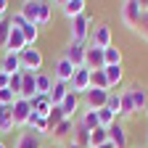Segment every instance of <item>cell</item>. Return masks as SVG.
I'll return each instance as SVG.
<instances>
[{"mask_svg": "<svg viewBox=\"0 0 148 148\" xmlns=\"http://www.w3.org/2000/svg\"><path fill=\"white\" fill-rule=\"evenodd\" d=\"M143 11H145V5L140 3V0H127V3H122L119 18H122V24H124V27H130V29H138L140 18H143Z\"/></svg>", "mask_w": 148, "mask_h": 148, "instance_id": "6da1fadb", "label": "cell"}, {"mask_svg": "<svg viewBox=\"0 0 148 148\" xmlns=\"http://www.w3.org/2000/svg\"><path fill=\"white\" fill-rule=\"evenodd\" d=\"M90 32H92V18H90L87 13H82V16H77V18H71V29H69V34H71V42L87 45V40H90Z\"/></svg>", "mask_w": 148, "mask_h": 148, "instance_id": "7a4b0ae2", "label": "cell"}, {"mask_svg": "<svg viewBox=\"0 0 148 148\" xmlns=\"http://www.w3.org/2000/svg\"><path fill=\"white\" fill-rule=\"evenodd\" d=\"M18 61H21V71L40 74V69H42V53L37 50L34 45H27L21 53H18Z\"/></svg>", "mask_w": 148, "mask_h": 148, "instance_id": "3957f363", "label": "cell"}, {"mask_svg": "<svg viewBox=\"0 0 148 148\" xmlns=\"http://www.w3.org/2000/svg\"><path fill=\"white\" fill-rule=\"evenodd\" d=\"M108 92L111 90H95V87H90L85 95H82V106L90 108V111H101L108 103Z\"/></svg>", "mask_w": 148, "mask_h": 148, "instance_id": "277c9868", "label": "cell"}, {"mask_svg": "<svg viewBox=\"0 0 148 148\" xmlns=\"http://www.w3.org/2000/svg\"><path fill=\"white\" fill-rule=\"evenodd\" d=\"M111 40H114V32H111L108 24L92 27V32H90V45H95V48L106 50V48H111Z\"/></svg>", "mask_w": 148, "mask_h": 148, "instance_id": "5b68a950", "label": "cell"}, {"mask_svg": "<svg viewBox=\"0 0 148 148\" xmlns=\"http://www.w3.org/2000/svg\"><path fill=\"white\" fill-rule=\"evenodd\" d=\"M74 71H77V66H74L69 58H64V56H61V58L53 64V79H56V82H66V85H69L71 77H74Z\"/></svg>", "mask_w": 148, "mask_h": 148, "instance_id": "8992f818", "label": "cell"}, {"mask_svg": "<svg viewBox=\"0 0 148 148\" xmlns=\"http://www.w3.org/2000/svg\"><path fill=\"white\" fill-rule=\"evenodd\" d=\"M11 114H13L16 127H27V122H29V116H32V103L24 101V98H16L13 106H11Z\"/></svg>", "mask_w": 148, "mask_h": 148, "instance_id": "52a82bcc", "label": "cell"}, {"mask_svg": "<svg viewBox=\"0 0 148 148\" xmlns=\"http://www.w3.org/2000/svg\"><path fill=\"white\" fill-rule=\"evenodd\" d=\"M69 90L77 92V95H85V92L90 90V69L79 66L77 71H74V77H71V82H69Z\"/></svg>", "mask_w": 148, "mask_h": 148, "instance_id": "ba28073f", "label": "cell"}, {"mask_svg": "<svg viewBox=\"0 0 148 148\" xmlns=\"http://www.w3.org/2000/svg\"><path fill=\"white\" fill-rule=\"evenodd\" d=\"M124 90L130 92V98H132V106H135V111H145V106H148V90H145L143 85H138V82L127 85Z\"/></svg>", "mask_w": 148, "mask_h": 148, "instance_id": "9c48e42d", "label": "cell"}, {"mask_svg": "<svg viewBox=\"0 0 148 148\" xmlns=\"http://www.w3.org/2000/svg\"><path fill=\"white\" fill-rule=\"evenodd\" d=\"M85 69H90V71L106 69L103 50H101V48H95V45H87V50H85Z\"/></svg>", "mask_w": 148, "mask_h": 148, "instance_id": "30bf717a", "label": "cell"}, {"mask_svg": "<svg viewBox=\"0 0 148 148\" xmlns=\"http://www.w3.org/2000/svg\"><path fill=\"white\" fill-rule=\"evenodd\" d=\"M34 95H37V74L34 71H21V92H18V98L32 101Z\"/></svg>", "mask_w": 148, "mask_h": 148, "instance_id": "8fae6325", "label": "cell"}, {"mask_svg": "<svg viewBox=\"0 0 148 148\" xmlns=\"http://www.w3.org/2000/svg\"><path fill=\"white\" fill-rule=\"evenodd\" d=\"M108 143L114 145V148H127L130 138H127V130H124L122 122H114V124L108 127Z\"/></svg>", "mask_w": 148, "mask_h": 148, "instance_id": "7c38bea8", "label": "cell"}, {"mask_svg": "<svg viewBox=\"0 0 148 148\" xmlns=\"http://www.w3.org/2000/svg\"><path fill=\"white\" fill-rule=\"evenodd\" d=\"M58 5H61V13L69 18V21H71V18H77V16H82L85 8H87L85 0H64V3H58Z\"/></svg>", "mask_w": 148, "mask_h": 148, "instance_id": "4fadbf2b", "label": "cell"}, {"mask_svg": "<svg viewBox=\"0 0 148 148\" xmlns=\"http://www.w3.org/2000/svg\"><path fill=\"white\" fill-rule=\"evenodd\" d=\"M27 48V40H24V34H21V29H16V27H11V34H8V42H5V53H21Z\"/></svg>", "mask_w": 148, "mask_h": 148, "instance_id": "5bb4252c", "label": "cell"}, {"mask_svg": "<svg viewBox=\"0 0 148 148\" xmlns=\"http://www.w3.org/2000/svg\"><path fill=\"white\" fill-rule=\"evenodd\" d=\"M85 50H87V45H79V42H69V48H66V53H64V58H69L74 66H85Z\"/></svg>", "mask_w": 148, "mask_h": 148, "instance_id": "9a60e30c", "label": "cell"}, {"mask_svg": "<svg viewBox=\"0 0 148 148\" xmlns=\"http://www.w3.org/2000/svg\"><path fill=\"white\" fill-rule=\"evenodd\" d=\"M50 138L53 140H71L74 138V119H64L61 124H56L50 130Z\"/></svg>", "mask_w": 148, "mask_h": 148, "instance_id": "2e32d148", "label": "cell"}, {"mask_svg": "<svg viewBox=\"0 0 148 148\" xmlns=\"http://www.w3.org/2000/svg\"><path fill=\"white\" fill-rule=\"evenodd\" d=\"M29 103H32V114H37V116H45V119H48L50 108H53V103H50V98H48V95H34Z\"/></svg>", "mask_w": 148, "mask_h": 148, "instance_id": "e0dca14e", "label": "cell"}, {"mask_svg": "<svg viewBox=\"0 0 148 148\" xmlns=\"http://www.w3.org/2000/svg\"><path fill=\"white\" fill-rule=\"evenodd\" d=\"M66 95H69V85H66V82H56V79H53V87H50V92H48L50 103H53V106H61Z\"/></svg>", "mask_w": 148, "mask_h": 148, "instance_id": "ac0fdd59", "label": "cell"}, {"mask_svg": "<svg viewBox=\"0 0 148 148\" xmlns=\"http://www.w3.org/2000/svg\"><path fill=\"white\" fill-rule=\"evenodd\" d=\"M16 148H42V138H40V135H34L32 130H27V132L18 135Z\"/></svg>", "mask_w": 148, "mask_h": 148, "instance_id": "d6986e66", "label": "cell"}, {"mask_svg": "<svg viewBox=\"0 0 148 148\" xmlns=\"http://www.w3.org/2000/svg\"><path fill=\"white\" fill-rule=\"evenodd\" d=\"M79 106H82L79 95H77V92H71V90H69V95H66V98H64V103H61L64 114H66L69 119H74V114H77V111H79Z\"/></svg>", "mask_w": 148, "mask_h": 148, "instance_id": "ffe728a7", "label": "cell"}, {"mask_svg": "<svg viewBox=\"0 0 148 148\" xmlns=\"http://www.w3.org/2000/svg\"><path fill=\"white\" fill-rule=\"evenodd\" d=\"M37 11H40V0H24L21 3V13L24 16V21H29V24H37Z\"/></svg>", "mask_w": 148, "mask_h": 148, "instance_id": "44dd1931", "label": "cell"}, {"mask_svg": "<svg viewBox=\"0 0 148 148\" xmlns=\"http://www.w3.org/2000/svg\"><path fill=\"white\" fill-rule=\"evenodd\" d=\"M74 143H77L79 148H90V130L77 119V122H74V138H71Z\"/></svg>", "mask_w": 148, "mask_h": 148, "instance_id": "7402d4cb", "label": "cell"}, {"mask_svg": "<svg viewBox=\"0 0 148 148\" xmlns=\"http://www.w3.org/2000/svg\"><path fill=\"white\" fill-rule=\"evenodd\" d=\"M0 61H3V71L5 74H21V61H18L16 53H5Z\"/></svg>", "mask_w": 148, "mask_h": 148, "instance_id": "603a6c76", "label": "cell"}, {"mask_svg": "<svg viewBox=\"0 0 148 148\" xmlns=\"http://www.w3.org/2000/svg\"><path fill=\"white\" fill-rule=\"evenodd\" d=\"M106 79H108V90L119 87L124 79V69L122 66H106Z\"/></svg>", "mask_w": 148, "mask_h": 148, "instance_id": "cb8c5ba5", "label": "cell"}, {"mask_svg": "<svg viewBox=\"0 0 148 148\" xmlns=\"http://www.w3.org/2000/svg\"><path fill=\"white\" fill-rule=\"evenodd\" d=\"M90 87H95V90H108V79H106V69H98V71H90Z\"/></svg>", "mask_w": 148, "mask_h": 148, "instance_id": "d4e9b609", "label": "cell"}, {"mask_svg": "<svg viewBox=\"0 0 148 148\" xmlns=\"http://www.w3.org/2000/svg\"><path fill=\"white\" fill-rule=\"evenodd\" d=\"M103 61H106V66H122V50L119 48H106L103 50Z\"/></svg>", "mask_w": 148, "mask_h": 148, "instance_id": "484cf974", "label": "cell"}, {"mask_svg": "<svg viewBox=\"0 0 148 148\" xmlns=\"http://www.w3.org/2000/svg\"><path fill=\"white\" fill-rule=\"evenodd\" d=\"M79 122L90 130V132H92V130H98L101 127V122H98V111H90V108H85L82 111V116H79Z\"/></svg>", "mask_w": 148, "mask_h": 148, "instance_id": "4316f807", "label": "cell"}, {"mask_svg": "<svg viewBox=\"0 0 148 148\" xmlns=\"http://www.w3.org/2000/svg\"><path fill=\"white\" fill-rule=\"evenodd\" d=\"M50 18H53V5H50V3H42V0H40V11H37V27L50 24Z\"/></svg>", "mask_w": 148, "mask_h": 148, "instance_id": "83f0119b", "label": "cell"}, {"mask_svg": "<svg viewBox=\"0 0 148 148\" xmlns=\"http://www.w3.org/2000/svg\"><path fill=\"white\" fill-rule=\"evenodd\" d=\"M50 87H53V77L45 74V71H40L37 74V95H48Z\"/></svg>", "mask_w": 148, "mask_h": 148, "instance_id": "f1b7e54d", "label": "cell"}, {"mask_svg": "<svg viewBox=\"0 0 148 148\" xmlns=\"http://www.w3.org/2000/svg\"><path fill=\"white\" fill-rule=\"evenodd\" d=\"M103 143H108V130H106V127L92 130V132H90V148H98V145H103Z\"/></svg>", "mask_w": 148, "mask_h": 148, "instance_id": "f546056e", "label": "cell"}, {"mask_svg": "<svg viewBox=\"0 0 148 148\" xmlns=\"http://www.w3.org/2000/svg\"><path fill=\"white\" fill-rule=\"evenodd\" d=\"M98 122H101V127H106V130H108L114 122H119V116H116L111 108H106V106H103V108L98 111Z\"/></svg>", "mask_w": 148, "mask_h": 148, "instance_id": "4dcf8cb0", "label": "cell"}, {"mask_svg": "<svg viewBox=\"0 0 148 148\" xmlns=\"http://www.w3.org/2000/svg\"><path fill=\"white\" fill-rule=\"evenodd\" d=\"M64 119H69V116L64 114V108H61V106H53V108H50V114H48V124H50V130H53L56 124H61Z\"/></svg>", "mask_w": 148, "mask_h": 148, "instance_id": "1f68e13d", "label": "cell"}, {"mask_svg": "<svg viewBox=\"0 0 148 148\" xmlns=\"http://www.w3.org/2000/svg\"><path fill=\"white\" fill-rule=\"evenodd\" d=\"M11 130H16V122H13V114H11V106L5 108V114H3V119H0V132H11Z\"/></svg>", "mask_w": 148, "mask_h": 148, "instance_id": "d6a6232c", "label": "cell"}, {"mask_svg": "<svg viewBox=\"0 0 148 148\" xmlns=\"http://www.w3.org/2000/svg\"><path fill=\"white\" fill-rule=\"evenodd\" d=\"M8 34H11V18H0V48L3 50L8 42Z\"/></svg>", "mask_w": 148, "mask_h": 148, "instance_id": "836d02e7", "label": "cell"}, {"mask_svg": "<svg viewBox=\"0 0 148 148\" xmlns=\"http://www.w3.org/2000/svg\"><path fill=\"white\" fill-rule=\"evenodd\" d=\"M119 106H122L119 92H114V90H111V92H108V103H106V108H111V111H114V114L119 116Z\"/></svg>", "mask_w": 148, "mask_h": 148, "instance_id": "e575fe53", "label": "cell"}, {"mask_svg": "<svg viewBox=\"0 0 148 148\" xmlns=\"http://www.w3.org/2000/svg\"><path fill=\"white\" fill-rule=\"evenodd\" d=\"M8 90L18 98V92H21V74H11V85H8Z\"/></svg>", "mask_w": 148, "mask_h": 148, "instance_id": "d590c367", "label": "cell"}, {"mask_svg": "<svg viewBox=\"0 0 148 148\" xmlns=\"http://www.w3.org/2000/svg\"><path fill=\"white\" fill-rule=\"evenodd\" d=\"M145 5V11H143V18H140V24H138V32L148 40V3H143Z\"/></svg>", "mask_w": 148, "mask_h": 148, "instance_id": "8d00e7d4", "label": "cell"}, {"mask_svg": "<svg viewBox=\"0 0 148 148\" xmlns=\"http://www.w3.org/2000/svg\"><path fill=\"white\" fill-rule=\"evenodd\" d=\"M13 101H16V95L5 87V90H0V106H13Z\"/></svg>", "mask_w": 148, "mask_h": 148, "instance_id": "74e56055", "label": "cell"}, {"mask_svg": "<svg viewBox=\"0 0 148 148\" xmlns=\"http://www.w3.org/2000/svg\"><path fill=\"white\" fill-rule=\"evenodd\" d=\"M11 85V74H5V71H0V90H5Z\"/></svg>", "mask_w": 148, "mask_h": 148, "instance_id": "f35d334b", "label": "cell"}, {"mask_svg": "<svg viewBox=\"0 0 148 148\" xmlns=\"http://www.w3.org/2000/svg\"><path fill=\"white\" fill-rule=\"evenodd\" d=\"M8 13V0H0V18H5Z\"/></svg>", "mask_w": 148, "mask_h": 148, "instance_id": "ab89813d", "label": "cell"}, {"mask_svg": "<svg viewBox=\"0 0 148 148\" xmlns=\"http://www.w3.org/2000/svg\"><path fill=\"white\" fill-rule=\"evenodd\" d=\"M66 148H79V145L74 143V140H69V143H66Z\"/></svg>", "mask_w": 148, "mask_h": 148, "instance_id": "60d3db41", "label": "cell"}, {"mask_svg": "<svg viewBox=\"0 0 148 148\" xmlns=\"http://www.w3.org/2000/svg\"><path fill=\"white\" fill-rule=\"evenodd\" d=\"M5 108H8V106H0V119H3V114H5Z\"/></svg>", "mask_w": 148, "mask_h": 148, "instance_id": "b9f144b4", "label": "cell"}, {"mask_svg": "<svg viewBox=\"0 0 148 148\" xmlns=\"http://www.w3.org/2000/svg\"><path fill=\"white\" fill-rule=\"evenodd\" d=\"M98 148H114V145H111V143H103V145H98Z\"/></svg>", "mask_w": 148, "mask_h": 148, "instance_id": "7bdbcfd3", "label": "cell"}, {"mask_svg": "<svg viewBox=\"0 0 148 148\" xmlns=\"http://www.w3.org/2000/svg\"><path fill=\"white\" fill-rule=\"evenodd\" d=\"M143 114H145V116H148V106H145V111H143Z\"/></svg>", "mask_w": 148, "mask_h": 148, "instance_id": "ee69618b", "label": "cell"}, {"mask_svg": "<svg viewBox=\"0 0 148 148\" xmlns=\"http://www.w3.org/2000/svg\"><path fill=\"white\" fill-rule=\"evenodd\" d=\"M0 143H3V132H0Z\"/></svg>", "mask_w": 148, "mask_h": 148, "instance_id": "f6af8a7d", "label": "cell"}, {"mask_svg": "<svg viewBox=\"0 0 148 148\" xmlns=\"http://www.w3.org/2000/svg\"><path fill=\"white\" fill-rule=\"evenodd\" d=\"M0 71H3V61H0Z\"/></svg>", "mask_w": 148, "mask_h": 148, "instance_id": "bcb514c9", "label": "cell"}, {"mask_svg": "<svg viewBox=\"0 0 148 148\" xmlns=\"http://www.w3.org/2000/svg\"><path fill=\"white\" fill-rule=\"evenodd\" d=\"M0 148H5V145H3V143H0Z\"/></svg>", "mask_w": 148, "mask_h": 148, "instance_id": "7dc6e473", "label": "cell"}]
</instances>
